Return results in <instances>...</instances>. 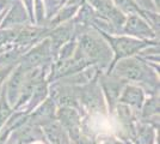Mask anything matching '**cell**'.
<instances>
[{
	"label": "cell",
	"instance_id": "cell-1",
	"mask_svg": "<svg viewBox=\"0 0 160 144\" xmlns=\"http://www.w3.org/2000/svg\"><path fill=\"white\" fill-rule=\"evenodd\" d=\"M122 73L124 76H127L129 78H139L141 76V71L139 69V66H136L135 64H126L122 69Z\"/></svg>",
	"mask_w": 160,
	"mask_h": 144
},
{
	"label": "cell",
	"instance_id": "cell-2",
	"mask_svg": "<svg viewBox=\"0 0 160 144\" xmlns=\"http://www.w3.org/2000/svg\"><path fill=\"white\" fill-rule=\"evenodd\" d=\"M117 1L120 3L121 5H123V6H130L132 5L130 0H117Z\"/></svg>",
	"mask_w": 160,
	"mask_h": 144
}]
</instances>
